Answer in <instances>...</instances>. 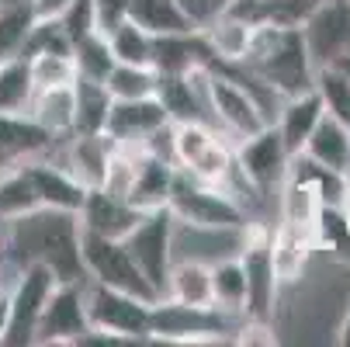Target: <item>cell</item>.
I'll return each instance as SVG.
<instances>
[{
  "label": "cell",
  "mask_w": 350,
  "mask_h": 347,
  "mask_svg": "<svg viewBox=\"0 0 350 347\" xmlns=\"http://www.w3.org/2000/svg\"><path fill=\"white\" fill-rule=\"evenodd\" d=\"M8 250L14 264H45L59 281H83L80 216L63 209H35L8 222Z\"/></svg>",
  "instance_id": "6da1fadb"
},
{
  "label": "cell",
  "mask_w": 350,
  "mask_h": 347,
  "mask_svg": "<svg viewBox=\"0 0 350 347\" xmlns=\"http://www.w3.org/2000/svg\"><path fill=\"white\" fill-rule=\"evenodd\" d=\"M239 63L254 77H260L271 90H278L281 97L312 90L316 63L309 53V42L302 35V25H274V21L257 25L250 53Z\"/></svg>",
  "instance_id": "7a4b0ae2"
},
{
  "label": "cell",
  "mask_w": 350,
  "mask_h": 347,
  "mask_svg": "<svg viewBox=\"0 0 350 347\" xmlns=\"http://www.w3.org/2000/svg\"><path fill=\"white\" fill-rule=\"evenodd\" d=\"M83 309H87V326H90V333L83 340L111 344V340H146L149 337L153 303H142L129 292L97 285V281H83Z\"/></svg>",
  "instance_id": "3957f363"
},
{
  "label": "cell",
  "mask_w": 350,
  "mask_h": 347,
  "mask_svg": "<svg viewBox=\"0 0 350 347\" xmlns=\"http://www.w3.org/2000/svg\"><path fill=\"white\" fill-rule=\"evenodd\" d=\"M167 209L184 226H202V229H239L246 226V209L236 198L208 181H198L187 170H177L174 191L167 198Z\"/></svg>",
  "instance_id": "277c9868"
},
{
  "label": "cell",
  "mask_w": 350,
  "mask_h": 347,
  "mask_svg": "<svg viewBox=\"0 0 350 347\" xmlns=\"http://www.w3.org/2000/svg\"><path fill=\"white\" fill-rule=\"evenodd\" d=\"M80 257H83L87 281L129 292V295H135V299H142V303H160L153 285L142 278V271L135 268V261L125 250L122 240H108V236H97V233L80 229Z\"/></svg>",
  "instance_id": "5b68a950"
},
{
  "label": "cell",
  "mask_w": 350,
  "mask_h": 347,
  "mask_svg": "<svg viewBox=\"0 0 350 347\" xmlns=\"http://www.w3.org/2000/svg\"><path fill=\"white\" fill-rule=\"evenodd\" d=\"M222 333H232L229 313L215 306H184L174 299L153 303L149 313V340L163 344H219Z\"/></svg>",
  "instance_id": "8992f818"
},
{
  "label": "cell",
  "mask_w": 350,
  "mask_h": 347,
  "mask_svg": "<svg viewBox=\"0 0 350 347\" xmlns=\"http://www.w3.org/2000/svg\"><path fill=\"white\" fill-rule=\"evenodd\" d=\"M59 278L49 271L45 264H21L14 288L8 292V330L0 347H28L35 344V330L42 320V309L49 303V295L56 292Z\"/></svg>",
  "instance_id": "52a82bcc"
},
{
  "label": "cell",
  "mask_w": 350,
  "mask_h": 347,
  "mask_svg": "<svg viewBox=\"0 0 350 347\" xmlns=\"http://www.w3.org/2000/svg\"><path fill=\"white\" fill-rule=\"evenodd\" d=\"M132 254L142 278L153 285L157 299H167V281L174 268V216L170 209H153L139 219V226L122 240Z\"/></svg>",
  "instance_id": "ba28073f"
},
{
  "label": "cell",
  "mask_w": 350,
  "mask_h": 347,
  "mask_svg": "<svg viewBox=\"0 0 350 347\" xmlns=\"http://www.w3.org/2000/svg\"><path fill=\"white\" fill-rule=\"evenodd\" d=\"M208 112H212V122L215 129H222L232 142L246 139L260 132L267 122V115L260 112V105L254 101V94L246 87H239L229 73L222 70H208Z\"/></svg>",
  "instance_id": "9c48e42d"
},
{
  "label": "cell",
  "mask_w": 350,
  "mask_h": 347,
  "mask_svg": "<svg viewBox=\"0 0 350 347\" xmlns=\"http://www.w3.org/2000/svg\"><path fill=\"white\" fill-rule=\"evenodd\" d=\"M83 281H59L56 285V292L49 295V303L42 309V320H38V330H35V344H42V347L80 344L90 333L87 309H83Z\"/></svg>",
  "instance_id": "30bf717a"
},
{
  "label": "cell",
  "mask_w": 350,
  "mask_h": 347,
  "mask_svg": "<svg viewBox=\"0 0 350 347\" xmlns=\"http://www.w3.org/2000/svg\"><path fill=\"white\" fill-rule=\"evenodd\" d=\"M232 157H236V167L246 174V181L257 191H271L274 184H281L284 170H288V160H291V153L284 150L274 122L264 125L254 136L232 142Z\"/></svg>",
  "instance_id": "8fae6325"
},
{
  "label": "cell",
  "mask_w": 350,
  "mask_h": 347,
  "mask_svg": "<svg viewBox=\"0 0 350 347\" xmlns=\"http://www.w3.org/2000/svg\"><path fill=\"white\" fill-rule=\"evenodd\" d=\"M302 35L316 66L333 63L350 49V0H323V4L302 21Z\"/></svg>",
  "instance_id": "7c38bea8"
},
{
  "label": "cell",
  "mask_w": 350,
  "mask_h": 347,
  "mask_svg": "<svg viewBox=\"0 0 350 347\" xmlns=\"http://www.w3.org/2000/svg\"><path fill=\"white\" fill-rule=\"evenodd\" d=\"M167 112L160 105V97H132V101H111V112H108V122H105V136L115 142V146H139L153 136L160 125H167Z\"/></svg>",
  "instance_id": "4fadbf2b"
},
{
  "label": "cell",
  "mask_w": 350,
  "mask_h": 347,
  "mask_svg": "<svg viewBox=\"0 0 350 347\" xmlns=\"http://www.w3.org/2000/svg\"><path fill=\"white\" fill-rule=\"evenodd\" d=\"M77 216H80V229H87V233L108 236V240H125L146 212H139L129 198H115L101 188H90Z\"/></svg>",
  "instance_id": "5bb4252c"
},
{
  "label": "cell",
  "mask_w": 350,
  "mask_h": 347,
  "mask_svg": "<svg viewBox=\"0 0 350 347\" xmlns=\"http://www.w3.org/2000/svg\"><path fill=\"white\" fill-rule=\"evenodd\" d=\"M59 139L49 136L28 112L25 115H11V112H0V170L18 167L25 160L45 157Z\"/></svg>",
  "instance_id": "9a60e30c"
},
{
  "label": "cell",
  "mask_w": 350,
  "mask_h": 347,
  "mask_svg": "<svg viewBox=\"0 0 350 347\" xmlns=\"http://www.w3.org/2000/svg\"><path fill=\"white\" fill-rule=\"evenodd\" d=\"M21 167H25V174L31 177V188H35V194H38V205H42V209L80 212L83 198H87V188H83L63 164H49V160L35 157V160H25Z\"/></svg>",
  "instance_id": "2e32d148"
},
{
  "label": "cell",
  "mask_w": 350,
  "mask_h": 347,
  "mask_svg": "<svg viewBox=\"0 0 350 347\" xmlns=\"http://www.w3.org/2000/svg\"><path fill=\"white\" fill-rule=\"evenodd\" d=\"M326 115L323 101H319V94L316 90H302V94H291L281 101L278 115H274V129L284 142V150L295 157V153H302V146L306 139L312 136L316 122Z\"/></svg>",
  "instance_id": "e0dca14e"
},
{
  "label": "cell",
  "mask_w": 350,
  "mask_h": 347,
  "mask_svg": "<svg viewBox=\"0 0 350 347\" xmlns=\"http://www.w3.org/2000/svg\"><path fill=\"white\" fill-rule=\"evenodd\" d=\"M215 56L202 31L153 35V70L157 73H187L191 66H212Z\"/></svg>",
  "instance_id": "ac0fdd59"
},
{
  "label": "cell",
  "mask_w": 350,
  "mask_h": 347,
  "mask_svg": "<svg viewBox=\"0 0 350 347\" xmlns=\"http://www.w3.org/2000/svg\"><path fill=\"white\" fill-rule=\"evenodd\" d=\"M323 212H326V202L316 184L295 181V177L281 181V222L284 226L323 240Z\"/></svg>",
  "instance_id": "d6986e66"
},
{
  "label": "cell",
  "mask_w": 350,
  "mask_h": 347,
  "mask_svg": "<svg viewBox=\"0 0 350 347\" xmlns=\"http://www.w3.org/2000/svg\"><path fill=\"white\" fill-rule=\"evenodd\" d=\"M174 177H177V167L170 160H160L153 153H142L139 150V160H135V181H132V191H129V202L139 209V212H153V209H167V198L174 191Z\"/></svg>",
  "instance_id": "ffe728a7"
},
{
  "label": "cell",
  "mask_w": 350,
  "mask_h": 347,
  "mask_svg": "<svg viewBox=\"0 0 350 347\" xmlns=\"http://www.w3.org/2000/svg\"><path fill=\"white\" fill-rule=\"evenodd\" d=\"M267 250H271V264L281 285H291L306 274V264L312 257V250H319V240L302 233V229H291V226H278L267 240Z\"/></svg>",
  "instance_id": "44dd1931"
},
{
  "label": "cell",
  "mask_w": 350,
  "mask_h": 347,
  "mask_svg": "<svg viewBox=\"0 0 350 347\" xmlns=\"http://www.w3.org/2000/svg\"><path fill=\"white\" fill-rule=\"evenodd\" d=\"M70 146H66V157H63V167L90 191V188H101L105 181V167H108V157H111V139L101 132V136H83V132H73L66 136Z\"/></svg>",
  "instance_id": "7402d4cb"
},
{
  "label": "cell",
  "mask_w": 350,
  "mask_h": 347,
  "mask_svg": "<svg viewBox=\"0 0 350 347\" xmlns=\"http://www.w3.org/2000/svg\"><path fill=\"white\" fill-rule=\"evenodd\" d=\"M198 31L205 35L215 63H239V60L250 53V42H254L257 25L246 21V18L236 14V11H222L219 18H212L205 28H198Z\"/></svg>",
  "instance_id": "603a6c76"
},
{
  "label": "cell",
  "mask_w": 350,
  "mask_h": 347,
  "mask_svg": "<svg viewBox=\"0 0 350 347\" xmlns=\"http://www.w3.org/2000/svg\"><path fill=\"white\" fill-rule=\"evenodd\" d=\"M302 153L309 160H316L319 167H326V170L350 174V132H347V122H340L333 115H323L316 122L312 136L306 139Z\"/></svg>",
  "instance_id": "cb8c5ba5"
},
{
  "label": "cell",
  "mask_w": 350,
  "mask_h": 347,
  "mask_svg": "<svg viewBox=\"0 0 350 347\" xmlns=\"http://www.w3.org/2000/svg\"><path fill=\"white\" fill-rule=\"evenodd\" d=\"M28 115L53 136V139H66L73 136V122H77V105H73V83L66 87H45L35 90Z\"/></svg>",
  "instance_id": "d4e9b609"
},
{
  "label": "cell",
  "mask_w": 350,
  "mask_h": 347,
  "mask_svg": "<svg viewBox=\"0 0 350 347\" xmlns=\"http://www.w3.org/2000/svg\"><path fill=\"white\" fill-rule=\"evenodd\" d=\"M167 299L184 306H212V264L177 257L167 281Z\"/></svg>",
  "instance_id": "484cf974"
},
{
  "label": "cell",
  "mask_w": 350,
  "mask_h": 347,
  "mask_svg": "<svg viewBox=\"0 0 350 347\" xmlns=\"http://www.w3.org/2000/svg\"><path fill=\"white\" fill-rule=\"evenodd\" d=\"M111 101H115V97L108 94V87H105L101 80L77 77V80H73V105H77L73 132L101 136V132H105V122H108V112H111Z\"/></svg>",
  "instance_id": "4316f807"
},
{
  "label": "cell",
  "mask_w": 350,
  "mask_h": 347,
  "mask_svg": "<svg viewBox=\"0 0 350 347\" xmlns=\"http://www.w3.org/2000/svg\"><path fill=\"white\" fill-rule=\"evenodd\" d=\"M125 18H132L139 28L149 35H177V31H194L187 14L180 11L177 0H129Z\"/></svg>",
  "instance_id": "83f0119b"
},
{
  "label": "cell",
  "mask_w": 350,
  "mask_h": 347,
  "mask_svg": "<svg viewBox=\"0 0 350 347\" xmlns=\"http://www.w3.org/2000/svg\"><path fill=\"white\" fill-rule=\"evenodd\" d=\"M212 306L229 316L246 313V271H243L239 254L212 264Z\"/></svg>",
  "instance_id": "f1b7e54d"
},
{
  "label": "cell",
  "mask_w": 350,
  "mask_h": 347,
  "mask_svg": "<svg viewBox=\"0 0 350 347\" xmlns=\"http://www.w3.org/2000/svg\"><path fill=\"white\" fill-rule=\"evenodd\" d=\"M35 97V83H31V66L28 56H11L0 63V112L11 115H25Z\"/></svg>",
  "instance_id": "f546056e"
},
{
  "label": "cell",
  "mask_w": 350,
  "mask_h": 347,
  "mask_svg": "<svg viewBox=\"0 0 350 347\" xmlns=\"http://www.w3.org/2000/svg\"><path fill=\"white\" fill-rule=\"evenodd\" d=\"M108 45L118 63H135V66H153V35L139 28L132 18L115 21L108 31Z\"/></svg>",
  "instance_id": "4dcf8cb0"
},
{
  "label": "cell",
  "mask_w": 350,
  "mask_h": 347,
  "mask_svg": "<svg viewBox=\"0 0 350 347\" xmlns=\"http://www.w3.org/2000/svg\"><path fill=\"white\" fill-rule=\"evenodd\" d=\"M115 53L108 45V35L97 28L83 38L73 42V66H77V77H90V80H108V73L115 70Z\"/></svg>",
  "instance_id": "1f68e13d"
},
{
  "label": "cell",
  "mask_w": 350,
  "mask_h": 347,
  "mask_svg": "<svg viewBox=\"0 0 350 347\" xmlns=\"http://www.w3.org/2000/svg\"><path fill=\"white\" fill-rule=\"evenodd\" d=\"M42 209L38 205V194L31 188V177L25 174V167H8V170H0V219L11 222L18 216H28Z\"/></svg>",
  "instance_id": "d6a6232c"
},
{
  "label": "cell",
  "mask_w": 350,
  "mask_h": 347,
  "mask_svg": "<svg viewBox=\"0 0 350 347\" xmlns=\"http://www.w3.org/2000/svg\"><path fill=\"white\" fill-rule=\"evenodd\" d=\"M157 80L160 73L153 66H135V63H115V70L108 73L105 87L115 101H132V97H153L157 94Z\"/></svg>",
  "instance_id": "836d02e7"
},
{
  "label": "cell",
  "mask_w": 350,
  "mask_h": 347,
  "mask_svg": "<svg viewBox=\"0 0 350 347\" xmlns=\"http://www.w3.org/2000/svg\"><path fill=\"white\" fill-rule=\"evenodd\" d=\"M215 136H226L212 122H174V164L177 170H187L198 157L208 150Z\"/></svg>",
  "instance_id": "e575fe53"
},
{
  "label": "cell",
  "mask_w": 350,
  "mask_h": 347,
  "mask_svg": "<svg viewBox=\"0 0 350 347\" xmlns=\"http://www.w3.org/2000/svg\"><path fill=\"white\" fill-rule=\"evenodd\" d=\"M312 90L319 94L326 115H333V118H340V122H350V80H347L333 63L316 66Z\"/></svg>",
  "instance_id": "d590c367"
},
{
  "label": "cell",
  "mask_w": 350,
  "mask_h": 347,
  "mask_svg": "<svg viewBox=\"0 0 350 347\" xmlns=\"http://www.w3.org/2000/svg\"><path fill=\"white\" fill-rule=\"evenodd\" d=\"M31 21H35L31 4H0V63L21 56Z\"/></svg>",
  "instance_id": "8d00e7d4"
},
{
  "label": "cell",
  "mask_w": 350,
  "mask_h": 347,
  "mask_svg": "<svg viewBox=\"0 0 350 347\" xmlns=\"http://www.w3.org/2000/svg\"><path fill=\"white\" fill-rule=\"evenodd\" d=\"M28 66H31V83H35V90L66 87V83L77 80L73 56H66V53H35V56H28Z\"/></svg>",
  "instance_id": "74e56055"
},
{
  "label": "cell",
  "mask_w": 350,
  "mask_h": 347,
  "mask_svg": "<svg viewBox=\"0 0 350 347\" xmlns=\"http://www.w3.org/2000/svg\"><path fill=\"white\" fill-rule=\"evenodd\" d=\"M232 164H236V157H232V139H229V136H215V139L208 142V150L187 167V174L198 177V181H208V184H222V177L232 170Z\"/></svg>",
  "instance_id": "f35d334b"
},
{
  "label": "cell",
  "mask_w": 350,
  "mask_h": 347,
  "mask_svg": "<svg viewBox=\"0 0 350 347\" xmlns=\"http://www.w3.org/2000/svg\"><path fill=\"white\" fill-rule=\"evenodd\" d=\"M21 53L25 56H35V53H66V56H73V42L63 31L59 18H35Z\"/></svg>",
  "instance_id": "ab89813d"
},
{
  "label": "cell",
  "mask_w": 350,
  "mask_h": 347,
  "mask_svg": "<svg viewBox=\"0 0 350 347\" xmlns=\"http://www.w3.org/2000/svg\"><path fill=\"white\" fill-rule=\"evenodd\" d=\"M59 25L63 31L70 35V42L97 31L101 25H97V8H94V0H70V8L59 14Z\"/></svg>",
  "instance_id": "60d3db41"
},
{
  "label": "cell",
  "mask_w": 350,
  "mask_h": 347,
  "mask_svg": "<svg viewBox=\"0 0 350 347\" xmlns=\"http://www.w3.org/2000/svg\"><path fill=\"white\" fill-rule=\"evenodd\" d=\"M177 4H180V11L187 14V21L194 28H205L212 18H219L222 11L232 8V0H177Z\"/></svg>",
  "instance_id": "b9f144b4"
},
{
  "label": "cell",
  "mask_w": 350,
  "mask_h": 347,
  "mask_svg": "<svg viewBox=\"0 0 350 347\" xmlns=\"http://www.w3.org/2000/svg\"><path fill=\"white\" fill-rule=\"evenodd\" d=\"M236 333H239L236 344H267V347L278 344V333H274V326L267 320H246Z\"/></svg>",
  "instance_id": "7bdbcfd3"
},
{
  "label": "cell",
  "mask_w": 350,
  "mask_h": 347,
  "mask_svg": "<svg viewBox=\"0 0 350 347\" xmlns=\"http://www.w3.org/2000/svg\"><path fill=\"white\" fill-rule=\"evenodd\" d=\"M125 4H129V0H94V8H97V25H101V31H108L115 21L125 18Z\"/></svg>",
  "instance_id": "ee69618b"
},
{
  "label": "cell",
  "mask_w": 350,
  "mask_h": 347,
  "mask_svg": "<svg viewBox=\"0 0 350 347\" xmlns=\"http://www.w3.org/2000/svg\"><path fill=\"white\" fill-rule=\"evenodd\" d=\"M70 8V0H31L35 18H59Z\"/></svg>",
  "instance_id": "f6af8a7d"
},
{
  "label": "cell",
  "mask_w": 350,
  "mask_h": 347,
  "mask_svg": "<svg viewBox=\"0 0 350 347\" xmlns=\"http://www.w3.org/2000/svg\"><path fill=\"white\" fill-rule=\"evenodd\" d=\"M336 212H340V226H343V240L350 243V174H347V184H343V198H340V205H336Z\"/></svg>",
  "instance_id": "bcb514c9"
},
{
  "label": "cell",
  "mask_w": 350,
  "mask_h": 347,
  "mask_svg": "<svg viewBox=\"0 0 350 347\" xmlns=\"http://www.w3.org/2000/svg\"><path fill=\"white\" fill-rule=\"evenodd\" d=\"M336 344L350 347V306H347V313H343V323H340V330H336Z\"/></svg>",
  "instance_id": "7dc6e473"
},
{
  "label": "cell",
  "mask_w": 350,
  "mask_h": 347,
  "mask_svg": "<svg viewBox=\"0 0 350 347\" xmlns=\"http://www.w3.org/2000/svg\"><path fill=\"white\" fill-rule=\"evenodd\" d=\"M4 330H8V292H0V344H4Z\"/></svg>",
  "instance_id": "c3c4849f"
},
{
  "label": "cell",
  "mask_w": 350,
  "mask_h": 347,
  "mask_svg": "<svg viewBox=\"0 0 350 347\" xmlns=\"http://www.w3.org/2000/svg\"><path fill=\"white\" fill-rule=\"evenodd\" d=\"M333 66H336V70H340V73L350 80V49H347V53H340V56L333 60Z\"/></svg>",
  "instance_id": "681fc988"
},
{
  "label": "cell",
  "mask_w": 350,
  "mask_h": 347,
  "mask_svg": "<svg viewBox=\"0 0 350 347\" xmlns=\"http://www.w3.org/2000/svg\"><path fill=\"white\" fill-rule=\"evenodd\" d=\"M0 4H31V0H0Z\"/></svg>",
  "instance_id": "f907efd6"
},
{
  "label": "cell",
  "mask_w": 350,
  "mask_h": 347,
  "mask_svg": "<svg viewBox=\"0 0 350 347\" xmlns=\"http://www.w3.org/2000/svg\"><path fill=\"white\" fill-rule=\"evenodd\" d=\"M347 132H350V122H347Z\"/></svg>",
  "instance_id": "816d5d0a"
},
{
  "label": "cell",
  "mask_w": 350,
  "mask_h": 347,
  "mask_svg": "<svg viewBox=\"0 0 350 347\" xmlns=\"http://www.w3.org/2000/svg\"><path fill=\"white\" fill-rule=\"evenodd\" d=\"M0 292H4V285H0Z\"/></svg>",
  "instance_id": "f5cc1de1"
}]
</instances>
